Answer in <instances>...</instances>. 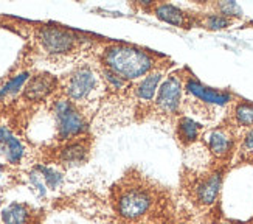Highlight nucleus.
I'll return each mask as SVG.
<instances>
[{
	"instance_id": "nucleus-1",
	"label": "nucleus",
	"mask_w": 253,
	"mask_h": 224,
	"mask_svg": "<svg viewBox=\"0 0 253 224\" xmlns=\"http://www.w3.org/2000/svg\"><path fill=\"white\" fill-rule=\"evenodd\" d=\"M106 224H177L172 192L138 167H129L107 195Z\"/></svg>"
},
{
	"instance_id": "nucleus-2",
	"label": "nucleus",
	"mask_w": 253,
	"mask_h": 224,
	"mask_svg": "<svg viewBox=\"0 0 253 224\" xmlns=\"http://www.w3.org/2000/svg\"><path fill=\"white\" fill-rule=\"evenodd\" d=\"M92 56L106 84V94L117 92L152 72L175 69V62L168 55L138 44L109 38L98 42Z\"/></svg>"
},
{
	"instance_id": "nucleus-3",
	"label": "nucleus",
	"mask_w": 253,
	"mask_h": 224,
	"mask_svg": "<svg viewBox=\"0 0 253 224\" xmlns=\"http://www.w3.org/2000/svg\"><path fill=\"white\" fill-rule=\"evenodd\" d=\"M171 70H157L141 80L132 81L117 92L106 94L101 108L98 125L106 123L109 128L145 125L148 123L149 109L157 94V89L163 78ZM106 126V128H107Z\"/></svg>"
},
{
	"instance_id": "nucleus-4",
	"label": "nucleus",
	"mask_w": 253,
	"mask_h": 224,
	"mask_svg": "<svg viewBox=\"0 0 253 224\" xmlns=\"http://www.w3.org/2000/svg\"><path fill=\"white\" fill-rule=\"evenodd\" d=\"M31 30L33 44L43 59L61 67L64 62L73 61L81 55H92L103 38L80 30L67 28L58 24H39L25 22Z\"/></svg>"
},
{
	"instance_id": "nucleus-5",
	"label": "nucleus",
	"mask_w": 253,
	"mask_h": 224,
	"mask_svg": "<svg viewBox=\"0 0 253 224\" xmlns=\"http://www.w3.org/2000/svg\"><path fill=\"white\" fill-rule=\"evenodd\" d=\"M106 92L107 89L100 72L96 70L95 65L87 62L78 64L59 80L58 94L70 100L89 118V121L90 118L95 120Z\"/></svg>"
},
{
	"instance_id": "nucleus-6",
	"label": "nucleus",
	"mask_w": 253,
	"mask_h": 224,
	"mask_svg": "<svg viewBox=\"0 0 253 224\" xmlns=\"http://www.w3.org/2000/svg\"><path fill=\"white\" fill-rule=\"evenodd\" d=\"M235 103L233 92L225 89L208 87L199 81L190 67L185 65V78H183V103L182 112L183 115H193V118L201 120H214L219 111L232 106Z\"/></svg>"
},
{
	"instance_id": "nucleus-7",
	"label": "nucleus",
	"mask_w": 253,
	"mask_h": 224,
	"mask_svg": "<svg viewBox=\"0 0 253 224\" xmlns=\"http://www.w3.org/2000/svg\"><path fill=\"white\" fill-rule=\"evenodd\" d=\"M183 78L185 67H175L167 73L151 105L148 121H156L159 125L172 128L175 120L183 115Z\"/></svg>"
},
{
	"instance_id": "nucleus-8",
	"label": "nucleus",
	"mask_w": 253,
	"mask_h": 224,
	"mask_svg": "<svg viewBox=\"0 0 253 224\" xmlns=\"http://www.w3.org/2000/svg\"><path fill=\"white\" fill-rule=\"evenodd\" d=\"M50 114L54 120V142H65L83 134L90 132V121L70 100L56 92L48 106Z\"/></svg>"
},
{
	"instance_id": "nucleus-9",
	"label": "nucleus",
	"mask_w": 253,
	"mask_h": 224,
	"mask_svg": "<svg viewBox=\"0 0 253 224\" xmlns=\"http://www.w3.org/2000/svg\"><path fill=\"white\" fill-rule=\"evenodd\" d=\"M93 134L87 132L80 137H75L65 142H54L47 145L43 150V156L56 165L64 168H76L85 165L90 159L92 148H93Z\"/></svg>"
},
{
	"instance_id": "nucleus-10",
	"label": "nucleus",
	"mask_w": 253,
	"mask_h": 224,
	"mask_svg": "<svg viewBox=\"0 0 253 224\" xmlns=\"http://www.w3.org/2000/svg\"><path fill=\"white\" fill-rule=\"evenodd\" d=\"M129 8L135 13H145L149 16L157 17L160 22L172 25L180 30H191L196 27V13L188 9H183L171 2L163 0H148V2H129Z\"/></svg>"
},
{
	"instance_id": "nucleus-11",
	"label": "nucleus",
	"mask_w": 253,
	"mask_h": 224,
	"mask_svg": "<svg viewBox=\"0 0 253 224\" xmlns=\"http://www.w3.org/2000/svg\"><path fill=\"white\" fill-rule=\"evenodd\" d=\"M59 91V78L48 72H35L28 78L19 98L25 109H33L53 98Z\"/></svg>"
},
{
	"instance_id": "nucleus-12",
	"label": "nucleus",
	"mask_w": 253,
	"mask_h": 224,
	"mask_svg": "<svg viewBox=\"0 0 253 224\" xmlns=\"http://www.w3.org/2000/svg\"><path fill=\"white\" fill-rule=\"evenodd\" d=\"M185 187L190 196L199 206H211L219 196L222 187V171L213 170L210 173H199V176H183Z\"/></svg>"
},
{
	"instance_id": "nucleus-13",
	"label": "nucleus",
	"mask_w": 253,
	"mask_h": 224,
	"mask_svg": "<svg viewBox=\"0 0 253 224\" xmlns=\"http://www.w3.org/2000/svg\"><path fill=\"white\" fill-rule=\"evenodd\" d=\"M205 145L208 153L216 161H225L235 151L236 145V129L232 126L224 125L213 128L205 136Z\"/></svg>"
},
{
	"instance_id": "nucleus-14",
	"label": "nucleus",
	"mask_w": 253,
	"mask_h": 224,
	"mask_svg": "<svg viewBox=\"0 0 253 224\" xmlns=\"http://www.w3.org/2000/svg\"><path fill=\"white\" fill-rule=\"evenodd\" d=\"M204 131H205V126L201 121H197L196 118L188 117V115H182L174 123L172 136L182 150H188L201 139Z\"/></svg>"
},
{
	"instance_id": "nucleus-15",
	"label": "nucleus",
	"mask_w": 253,
	"mask_h": 224,
	"mask_svg": "<svg viewBox=\"0 0 253 224\" xmlns=\"http://www.w3.org/2000/svg\"><path fill=\"white\" fill-rule=\"evenodd\" d=\"M0 154L5 156V159L17 165L25 156V147L17 136H14L13 129L6 125H0Z\"/></svg>"
},
{
	"instance_id": "nucleus-16",
	"label": "nucleus",
	"mask_w": 253,
	"mask_h": 224,
	"mask_svg": "<svg viewBox=\"0 0 253 224\" xmlns=\"http://www.w3.org/2000/svg\"><path fill=\"white\" fill-rule=\"evenodd\" d=\"M31 76V72L28 69L19 70L14 75L6 78V81L0 86V106L3 105H16V100L20 95L22 89L27 84L28 78Z\"/></svg>"
},
{
	"instance_id": "nucleus-17",
	"label": "nucleus",
	"mask_w": 253,
	"mask_h": 224,
	"mask_svg": "<svg viewBox=\"0 0 253 224\" xmlns=\"http://www.w3.org/2000/svg\"><path fill=\"white\" fill-rule=\"evenodd\" d=\"M227 125L233 129H252L253 128V103L247 100H236L230 106L227 114Z\"/></svg>"
},
{
	"instance_id": "nucleus-18",
	"label": "nucleus",
	"mask_w": 253,
	"mask_h": 224,
	"mask_svg": "<svg viewBox=\"0 0 253 224\" xmlns=\"http://www.w3.org/2000/svg\"><path fill=\"white\" fill-rule=\"evenodd\" d=\"M33 210L27 204L13 203L2 210V221L5 224H30Z\"/></svg>"
},
{
	"instance_id": "nucleus-19",
	"label": "nucleus",
	"mask_w": 253,
	"mask_h": 224,
	"mask_svg": "<svg viewBox=\"0 0 253 224\" xmlns=\"http://www.w3.org/2000/svg\"><path fill=\"white\" fill-rule=\"evenodd\" d=\"M233 19H228L224 17L221 14H216V13H201L197 14L196 13V27H201L205 30H210V31H219V30H224L233 25Z\"/></svg>"
},
{
	"instance_id": "nucleus-20",
	"label": "nucleus",
	"mask_w": 253,
	"mask_h": 224,
	"mask_svg": "<svg viewBox=\"0 0 253 224\" xmlns=\"http://www.w3.org/2000/svg\"><path fill=\"white\" fill-rule=\"evenodd\" d=\"M213 9L216 14H221L224 17H228V19H243V9L241 6L236 3V2H216V3H211Z\"/></svg>"
},
{
	"instance_id": "nucleus-21",
	"label": "nucleus",
	"mask_w": 253,
	"mask_h": 224,
	"mask_svg": "<svg viewBox=\"0 0 253 224\" xmlns=\"http://www.w3.org/2000/svg\"><path fill=\"white\" fill-rule=\"evenodd\" d=\"M36 170L42 174L43 177V182H45V185H48L51 190L54 188H58L62 182V176L58 173V171H54L53 168L50 167H43V165H38L36 167Z\"/></svg>"
},
{
	"instance_id": "nucleus-22",
	"label": "nucleus",
	"mask_w": 253,
	"mask_h": 224,
	"mask_svg": "<svg viewBox=\"0 0 253 224\" xmlns=\"http://www.w3.org/2000/svg\"><path fill=\"white\" fill-rule=\"evenodd\" d=\"M239 154H241V156H244V158L253 156V128H252V129H247L244 136L241 137Z\"/></svg>"
},
{
	"instance_id": "nucleus-23",
	"label": "nucleus",
	"mask_w": 253,
	"mask_h": 224,
	"mask_svg": "<svg viewBox=\"0 0 253 224\" xmlns=\"http://www.w3.org/2000/svg\"><path fill=\"white\" fill-rule=\"evenodd\" d=\"M222 224H236V223H232V221H225V223H222Z\"/></svg>"
},
{
	"instance_id": "nucleus-24",
	"label": "nucleus",
	"mask_w": 253,
	"mask_h": 224,
	"mask_svg": "<svg viewBox=\"0 0 253 224\" xmlns=\"http://www.w3.org/2000/svg\"><path fill=\"white\" fill-rule=\"evenodd\" d=\"M0 171H2V168H0Z\"/></svg>"
}]
</instances>
